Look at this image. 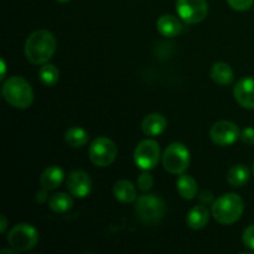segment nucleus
<instances>
[{
    "label": "nucleus",
    "mask_w": 254,
    "mask_h": 254,
    "mask_svg": "<svg viewBox=\"0 0 254 254\" xmlns=\"http://www.w3.org/2000/svg\"><path fill=\"white\" fill-rule=\"evenodd\" d=\"M241 139L247 145H254V128H245L241 133Z\"/></svg>",
    "instance_id": "27"
},
{
    "label": "nucleus",
    "mask_w": 254,
    "mask_h": 254,
    "mask_svg": "<svg viewBox=\"0 0 254 254\" xmlns=\"http://www.w3.org/2000/svg\"><path fill=\"white\" fill-rule=\"evenodd\" d=\"M250 176L251 173L248 166L245 164H237L228 170L227 181L233 188H241L250 181Z\"/></svg>",
    "instance_id": "20"
},
{
    "label": "nucleus",
    "mask_w": 254,
    "mask_h": 254,
    "mask_svg": "<svg viewBox=\"0 0 254 254\" xmlns=\"http://www.w3.org/2000/svg\"><path fill=\"white\" fill-rule=\"evenodd\" d=\"M211 78L221 86H227L233 82V71L227 64L225 62H216L212 67H211Z\"/></svg>",
    "instance_id": "19"
},
{
    "label": "nucleus",
    "mask_w": 254,
    "mask_h": 254,
    "mask_svg": "<svg viewBox=\"0 0 254 254\" xmlns=\"http://www.w3.org/2000/svg\"><path fill=\"white\" fill-rule=\"evenodd\" d=\"M160 159V146L153 139H145L136 145L134 151V161L136 166L144 171L153 170Z\"/></svg>",
    "instance_id": "8"
},
{
    "label": "nucleus",
    "mask_w": 254,
    "mask_h": 254,
    "mask_svg": "<svg viewBox=\"0 0 254 254\" xmlns=\"http://www.w3.org/2000/svg\"><path fill=\"white\" fill-rule=\"evenodd\" d=\"M176 188H178L181 197H184L185 200H192L197 195V183L192 176L188 175V174H180L178 181H176Z\"/></svg>",
    "instance_id": "18"
},
{
    "label": "nucleus",
    "mask_w": 254,
    "mask_h": 254,
    "mask_svg": "<svg viewBox=\"0 0 254 254\" xmlns=\"http://www.w3.org/2000/svg\"><path fill=\"white\" fill-rule=\"evenodd\" d=\"M64 140H66V143L69 146L79 148V146H83L88 141V133L83 128L73 127V128H69L66 131V134H64Z\"/></svg>",
    "instance_id": "22"
},
{
    "label": "nucleus",
    "mask_w": 254,
    "mask_h": 254,
    "mask_svg": "<svg viewBox=\"0 0 254 254\" xmlns=\"http://www.w3.org/2000/svg\"><path fill=\"white\" fill-rule=\"evenodd\" d=\"M158 31L165 37H175L183 32V24L180 20L174 15H163L156 21Z\"/></svg>",
    "instance_id": "14"
},
{
    "label": "nucleus",
    "mask_w": 254,
    "mask_h": 254,
    "mask_svg": "<svg viewBox=\"0 0 254 254\" xmlns=\"http://www.w3.org/2000/svg\"><path fill=\"white\" fill-rule=\"evenodd\" d=\"M56 46V39L51 32L47 30H37L32 32L25 42V56L34 64H47L54 56Z\"/></svg>",
    "instance_id": "1"
},
{
    "label": "nucleus",
    "mask_w": 254,
    "mask_h": 254,
    "mask_svg": "<svg viewBox=\"0 0 254 254\" xmlns=\"http://www.w3.org/2000/svg\"><path fill=\"white\" fill-rule=\"evenodd\" d=\"M67 189L73 197L83 198L91 193L92 179L86 171L73 170L67 178Z\"/></svg>",
    "instance_id": "11"
},
{
    "label": "nucleus",
    "mask_w": 254,
    "mask_h": 254,
    "mask_svg": "<svg viewBox=\"0 0 254 254\" xmlns=\"http://www.w3.org/2000/svg\"><path fill=\"white\" fill-rule=\"evenodd\" d=\"M228 5L237 11H246L253 5L254 0H227Z\"/></svg>",
    "instance_id": "25"
},
{
    "label": "nucleus",
    "mask_w": 254,
    "mask_h": 254,
    "mask_svg": "<svg viewBox=\"0 0 254 254\" xmlns=\"http://www.w3.org/2000/svg\"><path fill=\"white\" fill-rule=\"evenodd\" d=\"M46 200H47V190L42 189L41 191H39V192L36 193V201L40 203H44Z\"/></svg>",
    "instance_id": "28"
},
{
    "label": "nucleus",
    "mask_w": 254,
    "mask_h": 254,
    "mask_svg": "<svg viewBox=\"0 0 254 254\" xmlns=\"http://www.w3.org/2000/svg\"><path fill=\"white\" fill-rule=\"evenodd\" d=\"M6 227H7L6 217H5V215H1V216H0V232L5 233V231H6Z\"/></svg>",
    "instance_id": "30"
},
{
    "label": "nucleus",
    "mask_w": 254,
    "mask_h": 254,
    "mask_svg": "<svg viewBox=\"0 0 254 254\" xmlns=\"http://www.w3.org/2000/svg\"><path fill=\"white\" fill-rule=\"evenodd\" d=\"M0 68H1V73H0V81H4L5 76H6V64H5L4 59L0 60Z\"/></svg>",
    "instance_id": "29"
},
{
    "label": "nucleus",
    "mask_w": 254,
    "mask_h": 254,
    "mask_svg": "<svg viewBox=\"0 0 254 254\" xmlns=\"http://www.w3.org/2000/svg\"><path fill=\"white\" fill-rule=\"evenodd\" d=\"M236 101L246 109H254V78L245 77L236 83L233 89Z\"/></svg>",
    "instance_id": "12"
},
{
    "label": "nucleus",
    "mask_w": 254,
    "mask_h": 254,
    "mask_svg": "<svg viewBox=\"0 0 254 254\" xmlns=\"http://www.w3.org/2000/svg\"><path fill=\"white\" fill-rule=\"evenodd\" d=\"M39 78L45 86H55L60 78V72L55 64H44L39 71Z\"/></svg>",
    "instance_id": "23"
},
{
    "label": "nucleus",
    "mask_w": 254,
    "mask_h": 254,
    "mask_svg": "<svg viewBox=\"0 0 254 254\" xmlns=\"http://www.w3.org/2000/svg\"><path fill=\"white\" fill-rule=\"evenodd\" d=\"M114 197L123 203H131L136 200V189L130 181H117L113 188Z\"/></svg>",
    "instance_id": "17"
},
{
    "label": "nucleus",
    "mask_w": 254,
    "mask_h": 254,
    "mask_svg": "<svg viewBox=\"0 0 254 254\" xmlns=\"http://www.w3.org/2000/svg\"><path fill=\"white\" fill-rule=\"evenodd\" d=\"M210 136L215 144L220 146L232 145L241 138L240 128L230 121H220L211 127Z\"/></svg>",
    "instance_id": "10"
},
{
    "label": "nucleus",
    "mask_w": 254,
    "mask_h": 254,
    "mask_svg": "<svg viewBox=\"0 0 254 254\" xmlns=\"http://www.w3.org/2000/svg\"><path fill=\"white\" fill-rule=\"evenodd\" d=\"M117 151V145L113 140L107 136H99L91 143L88 154L94 165L106 168L116 160Z\"/></svg>",
    "instance_id": "7"
},
{
    "label": "nucleus",
    "mask_w": 254,
    "mask_h": 254,
    "mask_svg": "<svg viewBox=\"0 0 254 254\" xmlns=\"http://www.w3.org/2000/svg\"><path fill=\"white\" fill-rule=\"evenodd\" d=\"M57 1H59V2H68V1H71V0H57Z\"/></svg>",
    "instance_id": "32"
},
{
    "label": "nucleus",
    "mask_w": 254,
    "mask_h": 254,
    "mask_svg": "<svg viewBox=\"0 0 254 254\" xmlns=\"http://www.w3.org/2000/svg\"><path fill=\"white\" fill-rule=\"evenodd\" d=\"M0 253H9V254H16L17 253V251L16 250H14V248H12V250H7V248H2L1 251H0Z\"/></svg>",
    "instance_id": "31"
},
{
    "label": "nucleus",
    "mask_w": 254,
    "mask_h": 254,
    "mask_svg": "<svg viewBox=\"0 0 254 254\" xmlns=\"http://www.w3.org/2000/svg\"><path fill=\"white\" fill-rule=\"evenodd\" d=\"M253 174H254V164H253Z\"/></svg>",
    "instance_id": "33"
},
{
    "label": "nucleus",
    "mask_w": 254,
    "mask_h": 254,
    "mask_svg": "<svg viewBox=\"0 0 254 254\" xmlns=\"http://www.w3.org/2000/svg\"><path fill=\"white\" fill-rule=\"evenodd\" d=\"M39 242V232L29 223H19L7 233V243L17 252L32 250Z\"/></svg>",
    "instance_id": "6"
},
{
    "label": "nucleus",
    "mask_w": 254,
    "mask_h": 254,
    "mask_svg": "<svg viewBox=\"0 0 254 254\" xmlns=\"http://www.w3.org/2000/svg\"><path fill=\"white\" fill-rule=\"evenodd\" d=\"M2 97L5 101L17 109H26L34 102V91L25 78L12 76L2 84Z\"/></svg>",
    "instance_id": "2"
},
{
    "label": "nucleus",
    "mask_w": 254,
    "mask_h": 254,
    "mask_svg": "<svg viewBox=\"0 0 254 254\" xmlns=\"http://www.w3.org/2000/svg\"><path fill=\"white\" fill-rule=\"evenodd\" d=\"M163 165L170 174L180 175L190 165V150L179 141L170 144L163 154Z\"/></svg>",
    "instance_id": "5"
},
{
    "label": "nucleus",
    "mask_w": 254,
    "mask_h": 254,
    "mask_svg": "<svg viewBox=\"0 0 254 254\" xmlns=\"http://www.w3.org/2000/svg\"><path fill=\"white\" fill-rule=\"evenodd\" d=\"M168 127V121L159 113H151L146 116L141 122V130L150 136H158Z\"/></svg>",
    "instance_id": "13"
},
{
    "label": "nucleus",
    "mask_w": 254,
    "mask_h": 254,
    "mask_svg": "<svg viewBox=\"0 0 254 254\" xmlns=\"http://www.w3.org/2000/svg\"><path fill=\"white\" fill-rule=\"evenodd\" d=\"M165 212L166 205L159 196L143 195L136 198L135 213L143 223L154 225L164 217Z\"/></svg>",
    "instance_id": "4"
},
{
    "label": "nucleus",
    "mask_w": 254,
    "mask_h": 254,
    "mask_svg": "<svg viewBox=\"0 0 254 254\" xmlns=\"http://www.w3.org/2000/svg\"><path fill=\"white\" fill-rule=\"evenodd\" d=\"M136 185H138L139 190L143 191V192H146V191L150 190L154 185V179L153 176L149 173H143L136 180Z\"/></svg>",
    "instance_id": "24"
},
{
    "label": "nucleus",
    "mask_w": 254,
    "mask_h": 254,
    "mask_svg": "<svg viewBox=\"0 0 254 254\" xmlns=\"http://www.w3.org/2000/svg\"><path fill=\"white\" fill-rule=\"evenodd\" d=\"M245 203L237 193H225L212 203V215L221 225H232L243 215Z\"/></svg>",
    "instance_id": "3"
},
{
    "label": "nucleus",
    "mask_w": 254,
    "mask_h": 254,
    "mask_svg": "<svg viewBox=\"0 0 254 254\" xmlns=\"http://www.w3.org/2000/svg\"><path fill=\"white\" fill-rule=\"evenodd\" d=\"M176 11L186 24H197L207 16L208 4L206 0H178Z\"/></svg>",
    "instance_id": "9"
},
{
    "label": "nucleus",
    "mask_w": 254,
    "mask_h": 254,
    "mask_svg": "<svg viewBox=\"0 0 254 254\" xmlns=\"http://www.w3.org/2000/svg\"><path fill=\"white\" fill-rule=\"evenodd\" d=\"M64 179V173L61 168H59V166H49V168L45 169L41 178H40V185L47 191L55 190V189L61 185Z\"/></svg>",
    "instance_id": "15"
},
{
    "label": "nucleus",
    "mask_w": 254,
    "mask_h": 254,
    "mask_svg": "<svg viewBox=\"0 0 254 254\" xmlns=\"http://www.w3.org/2000/svg\"><path fill=\"white\" fill-rule=\"evenodd\" d=\"M243 243L246 247L254 251V225L246 228L243 232Z\"/></svg>",
    "instance_id": "26"
},
{
    "label": "nucleus",
    "mask_w": 254,
    "mask_h": 254,
    "mask_svg": "<svg viewBox=\"0 0 254 254\" xmlns=\"http://www.w3.org/2000/svg\"><path fill=\"white\" fill-rule=\"evenodd\" d=\"M49 206L54 212L64 213L72 208V206H73V198L66 192H57L50 197Z\"/></svg>",
    "instance_id": "21"
},
{
    "label": "nucleus",
    "mask_w": 254,
    "mask_h": 254,
    "mask_svg": "<svg viewBox=\"0 0 254 254\" xmlns=\"http://www.w3.org/2000/svg\"><path fill=\"white\" fill-rule=\"evenodd\" d=\"M210 220V212L203 205H197L190 210L186 217V223L191 230H201L205 227Z\"/></svg>",
    "instance_id": "16"
}]
</instances>
